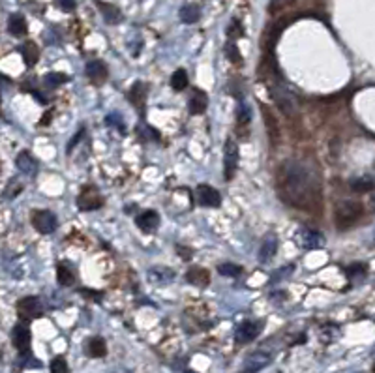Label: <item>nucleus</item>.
Returning a JSON list of instances; mask_svg holds the SVG:
<instances>
[{
  "mask_svg": "<svg viewBox=\"0 0 375 373\" xmlns=\"http://www.w3.org/2000/svg\"><path fill=\"white\" fill-rule=\"evenodd\" d=\"M374 240H375V233H374Z\"/></svg>",
  "mask_w": 375,
  "mask_h": 373,
  "instance_id": "nucleus-46",
  "label": "nucleus"
},
{
  "mask_svg": "<svg viewBox=\"0 0 375 373\" xmlns=\"http://www.w3.org/2000/svg\"><path fill=\"white\" fill-rule=\"evenodd\" d=\"M32 225L41 234H51L58 225V219L51 210H36L32 216Z\"/></svg>",
  "mask_w": 375,
  "mask_h": 373,
  "instance_id": "nucleus-5",
  "label": "nucleus"
},
{
  "mask_svg": "<svg viewBox=\"0 0 375 373\" xmlns=\"http://www.w3.org/2000/svg\"><path fill=\"white\" fill-rule=\"evenodd\" d=\"M362 218V204L359 201H340L334 208V219L340 229H351Z\"/></svg>",
  "mask_w": 375,
  "mask_h": 373,
  "instance_id": "nucleus-2",
  "label": "nucleus"
},
{
  "mask_svg": "<svg viewBox=\"0 0 375 373\" xmlns=\"http://www.w3.org/2000/svg\"><path fill=\"white\" fill-rule=\"evenodd\" d=\"M293 0H270V4H268V11L270 13H278L280 9L287 8Z\"/></svg>",
  "mask_w": 375,
  "mask_h": 373,
  "instance_id": "nucleus-37",
  "label": "nucleus"
},
{
  "mask_svg": "<svg viewBox=\"0 0 375 373\" xmlns=\"http://www.w3.org/2000/svg\"><path fill=\"white\" fill-rule=\"evenodd\" d=\"M372 206H374V208H375V195H374V197H372Z\"/></svg>",
  "mask_w": 375,
  "mask_h": 373,
  "instance_id": "nucleus-44",
  "label": "nucleus"
},
{
  "mask_svg": "<svg viewBox=\"0 0 375 373\" xmlns=\"http://www.w3.org/2000/svg\"><path fill=\"white\" fill-rule=\"evenodd\" d=\"M236 167H238V143L233 137H229L225 143V150H223V173L227 180L234 177Z\"/></svg>",
  "mask_w": 375,
  "mask_h": 373,
  "instance_id": "nucleus-4",
  "label": "nucleus"
},
{
  "mask_svg": "<svg viewBox=\"0 0 375 373\" xmlns=\"http://www.w3.org/2000/svg\"><path fill=\"white\" fill-rule=\"evenodd\" d=\"M291 270H293V266H285V268H280V270H276V272L270 276V283H278L280 280H283V278H287L291 274Z\"/></svg>",
  "mask_w": 375,
  "mask_h": 373,
  "instance_id": "nucleus-39",
  "label": "nucleus"
},
{
  "mask_svg": "<svg viewBox=\"0 0 375 373\" xmlns=\"http://www.w3.org/2000/svg\"><path fill=\"white\" fill-rule=\"evenodd\" d=\"M135 223H137V227H139L141 231L154 233L158 227H160V216H158V212H154V210H145V212H141L139 216L135 218Z\"/></svg>",
  "mask_w": 375,
  "mask_h": 373,
  "instance_id": "nucleus-13",
  "label": "nucleus"
},
{
  "mask_svg": "<svg viewBox=\"0 0 375 373\" xmlns=\"http://www.w3.org/2000/svg\"><path fill=\"white\" fill-rule=\"evenodd\" d=\"M147 278L154 285H165V283H171L175 280V272L167 266H152L147 272Z\"/></svg>",
  "mask_w": 375,
  "mask_h": 373,
  "instance_id": "nucleus-14",
  "label": "nucleus"
},
{
  "mask_svg": "<svg viewBox=\"0 0 375 373\" xmlns=\"http://www.w3.org/2000/svg\"><path fill=\"white\" fill-rule=\"evenodd\" d=\"M171 86L175 90H184L188 86V73L186 70H177L171 77Z\"/></svg>",
  "mask_w": 375,
  "mask_h": 373,
  "instance_id": "nucleus-29",
  "label": "nucleus"
},
{
  "mask_svg": "<svg viewBox=\"0 0 375 373\" xmlns=\"http://www.w3.org/2000/svg\"><path fill=\"white\" fill-rule=\"evenodd\" d=\"M17 313L23 319H34L43 313V306L38 296H24L17 304Z\"/></svg>",
  "mask_w": 375,
  "mask_h": 373,
  "instance_id": "nucleus-9",
  "label": "nucleus"
},
{
  "mask_svg": "<svg viewBox=\"0 0 375 373\" xmlns=\"http://www.w3.org/2000/svg\"><path fill=\"white\" fill-rule=\"evenodd\" d=\"M107 124L113 126V128H117L120 133L126 132V126H124V118H122V115H118V113H111L109 117H107Z\"/></svg>",
  "mask_w": 375,
  "mask_h": 373,
  "instance_id": "nucleus-35",
  "label": "nucleus"
},
{
  "mask_svg": "<svg viewBox=\"0 0 375 373\" xmlns=\"http://www.w3.org/2000/svg\"><path fill=\"white\" fill-rule=\"evenodd\" d=\"M274 103L280 107V111L289 118L298 117V100L295 98V94L289 88H285L283 85H274L270 88Z\"/></svg>",
  "mask_w": 375,
  "mask_h": 373,
  "instance_id": "nucleus-3",
  "label": "nucleus"
},
{
  "mask_svg": "<svg viewBox=\"0 0 375 373\" xmlns=\"http://www.w3.org/2000/svg\"><path fill=\"white\" fill-rule=\"evenodd\" d=\"M81 295H85V296H94L96 300H100V298H102V295H98V293H92V291H81Z\"/></svg>",
  "mask_w": 375,
  "mask_h": 373,
  "instance_id": "nucleus-43",
  "label": "nucleus"
},
{
  "mask_svg": "<svg viewBox=\"0 0 375 373\" xmlns=\"http://www.w3.org/2000/svg\"><path fill=\"white\" fill-rule=\"evenodd\" d=\"M218 272L221 274V276H227V278H238V276L242 274V266L233 264V263H223L218 266Z\"/></svg>",
  "mask_w": 375,
  "mask_h": 373,
  "instance_id": "nucleus-28",
  "label": "nucleus"
},
{
  "mask_svg": "<svg viewBox=\"0 0 375 373\" xmlns=\"http://www.w3.org/2000/svg\"><path fill=\"white\" fill-rule=\"evenodd\" d=\"M103 204V199H102V195H100V191L96 189L94 186H88L85 187L81 193H79L77 197V206L81 210H96V208H100Z\"/></svg>",
  "mask_w": 375,
  "mask_h": 373,
  "instance_id": "nucleus-10",
  "label": "nucleus"
},
{
  "mask_svg": "<svg viewBox=\"0 0 375 373\" xmlns=\"http://www.w3.org/2000/svg\"><path fill=\"white\" fill-rule=\"evenodd\" d=\"M225 55H227V58L231 60L233 64H240L242 62V55L238 53V47L234 45L233 41H229L225 45Z\"/></svg>",
  "mask_w": 375,
  "mask_h": 373,
  "instance_id": "nucleus-32",
  "label": "nucleus"
},
{
  "mask_svg": "<svg viewBox=\"0 0 375 373\" xmlns=\"http://www.w3.org/2000/svg\"><path fill=\"white\" fill-rule=\"evenodd\" d=\"M201 19V8L197 4H186L180 8V21L186 24H193Z\"/></svg>",
  "mask_w": 375,
  "mask_h": 373,
  "instance_id": "nucleus-21",
  "label": "nucleus"
},
{
  "mask_svg": "<svg viewBox=\"0 0 375 373\" xmlns=\"http://www.w3.org/2000/svg\"><path fill=\"white\" fill-rule=\"evenodd\" d=\"M349 186L353 191H359V193H366L375 189V177L374 175H362V177H355L349 180Z\"/></svg>",
  "mask_w": 375,
  "mask_h": 373,
  "instance_id": "nucleus-18",
  "label": "nucleus"
},
{
  "mask_svg": "<svg viewBox=\"0 0 375 373\" xmlns=\"http://www.w3.org/2000/svg\"><path fill=\"white\" fill-rule=\"evenodd\" d=\"M51 373H70L64 357H56L51 360Z\"/></svg>",
  "mask_w": 375,
  "mask_h": 373,
  "instance_id": "nucleus-34",
  "label": "nucleus"
},
{
  "mask_svg": "<svg viewBox=\"0 0 375 373\" xmlns=\"http://www.w3.org/2000/svg\"><path fill=\"white\" fill-rule=\"evenodd\" d=\"M137 132H139V135L143 137V139H150L149 135H152V137H154V141H158V137H160V133H158L156 130H152V128H149L147 124H139V128H137Z\"/></svg>",
  "mask_w": 375,
  "mask_h": 373,
  "instance_id": "nucleus-38",
  "label": "nucleus"
},
{
  "mask_svg": "<svg viewBox=\"0 0 375 373\" xmlns=\"http://www.w3.org/2000/svg\"><path fill=\"white\" fill-rule=\"evenodd\" d=\"M147 92H149V88H147L145 83H135V85L132 86V90H130V100L133 101V105H135L141 113H143V107H145Z\"/></svg>",
  "mask_w": 375,
  "mask_h": 373,
  "instance_id": "nucleus-20",
  "label": "nucleus"
},
{
  "mask_svg": "<svg viewBox=\"0 0 375 373\" xmlns=\"http://www.w3.org/2000/svg\"><path fill=\"white\" fill-rule=\"evenodd\" d=\"M236 120H238L240 124H248L251 120V109L246 103H240V105H238V109H236Z\"/></svg>",
  "mask_w": 375,
  "mask_h": 373,
  "instance_id": "nucleus-33",
  "label": "nucleus"
},
{
  "mask_svg": "<svg viewBox=\"0 0 375 373\" xmlns=\"http://www.w3.org/2000/svg\"><path fill=\"white\" fill-rule=\"evenodd\" d=\"M276 182L281 201L308 212L321 208L319 175L308 164H302L298 160L281 164L276 175Z\"/></svg>",
  "mask_w": 375,
  "mask_h": 373,
  "instance_id": "nucleus-1",
  "label": "nucleus"
},
{
  "mask_svg": "<svg viewBox=\"0 0 375 373\" xmlns=\"http://www.w3.org/2000/svg\"><path fill=\"white\" fill-rule=\"evenodd\" d=\"M86 355L92 358H102L105 357V353H107V347H105V342H103L102 338H92V340H88L86 342Z\"/></svg>",
  "mask_w": 375,
  "mask_h": 373,
  "instance_id": "nucleus-22",
  "label": "nucleus"
},
{
  "mask_svg": "<svg viewBox=\"0 0 375 373\" xmlns=\"http://www.w3.org/2000/svg\"><path fill=\"white\" fill-rule=\"evenodd\" d=\"M56 281L62 285V287H70L75 281V274L71 272L66 264H58L56 266Z\"/></svg>",
  "mask_w": 375,
  "mask_h": 373,
  "instance_id": "nucleus-27",
  "label": "nucleus"
},
{
  "mask_svg": "<svg viewBox=\"0 0 375 373\" xmlns=\"http://www.w3.org/2000/svg\"><path fill=\"white\" fill-rule=\"evenodd\" d=\"M30 340H32L30 328L26 327V325L19 323V325L13 327V330H11V342H13V345H15L21 355L30 353Z\"/></svg>",
  "mask_w": 375,
  "mask_h": 373,
  "instance_id": "nucleus-11",
  "label": "nucleus"
},
{
  "mask_svg": "<svg viewBox=\"0 0 375 373\" xmlns=\"http://www.w3.org/2000/svg\"><path fill=\"white\" fill-rule=\"evenodd\" d=\"M56 6L64 11H73L75 9V0H56Z\"/></svg>",
  "mask_w": 375,
  "mask_h": 373,
  "instance_id": "nucleus-40",
  "label": "nucleus"
},
{
  "mask_svg": "<svg viewBox=\"0 0 375 373\" xmlns=\"http://www.w3.org/2000/svg\"><path fill=\"white\" fill-rule=\"evenodd\" d=\"M263 113H265L266 130H268V133H270L272 141H276V139H278V126H276V120H274V117L270 115V113H266V109L263 111Z\"/></svg>",
  "mask_w": 375,
  "mask_h": 373,
  "instance_id": "nucleus-36",
  "label": "nucleus"
},
{
  "mask_svg": "<svg viewBox=\"0 0 375 373\" xmlns=\"http://www.w3.org/2000/svg\"><path fill=\"white\" fill-rule=\"evenodd\" d=\"M66 81H68V77L64 73H47L45 77H43V85L47 88H56V86L64 85Z\"/></svg>",
  "mask_w": 375,
  "mask_h": 373,
  "instance_id": "nucleus-30",
  "label": "nucleus"
},
{
  "mask_svg": "<svg viewBox=\"0 0 375 373\" xmlns=\"http://www.w3.org/2000/svg\"><path fill=\"white\" fill-rule=\"evenodd\" d=\"M85 71L92 83H103V81L107 79V68H105V64L100 62V60H90V62H86Z\"/></svg>",
  "mask_w": 375,
  "mask_h": 373,
  "instance_id": "nucleus-17",
  "label": "nucleus"
},
{
  "mask_svg": "<svg viewBox=\"0 0 375 373\" xmlns=\"http://www.w3.org/2000/svg\"><path fill=\"white\" fill-rule=\"evenodd\" d=\"M295 240H297V244L300 246V248L304 249H319L323 248V244H325V236L317 231V229H300L297 233V236H295Z\"/></svg>",
  "mask_w": 375,
  "mask_h": 373,
  "instance_id": "nucleus-6",
  "label": "nucleus"
},
{
  "mask_svg": "<svg viewBox=\"0 0 375 373\" xmlns=\"http://www.w3.org/2000/svg\"><path fill=\"white\" fill-rule=\"evenodd\" d=\"M188 107H189V113H191V115H203L204 111H206V107H208V98H206V94H204L203 90L195 88L193 94H191V98H189Z\"/></svg>",
  "mask_w": 375,
  "mask_h": 373,
  "instance_id": "nucleus-16",
  "label": "nucleus"
},
{
  "mask_svg": "<svg viewBox=\"0 0 375 373\" xmlns=\"http://www.w3.org/2000/svg\"><path fill=\"white\" fill-rule=\"evenodd\" d=\"M261 328H263L261 321H244L234 330V340H236V343L253 342L259 336V332H261Z\"/></svg>",
  "mask_w": 375,
  "mask_h": 373,
  "instance_id": "nucleus-8",
  "label": "nucleus"
},
{
  "mask_svg": "<svg viewBox=\"0 0 375 373\" xmlns=\"http://www.w3.org/2000/svg\"><path fill=\"white\" fill-rule=\"evenodd\" d=\"M270 362H272V355L266 353V351H263V349H259V351H255V353H251V355L246 357L242 373H257V372H261L263 368H266Z\"/></svg>",
  "mask_w": 375,
  "mask_h": 373,
  "instance_id": "nucleus-7",
  "label": "nucleus"
},
{
  "mask_svg": "<svg viewBox=\"0 0 375 373\" xmlns=\"http://www.w3.org/2000/svg\"><path fill=\"white\" fill-rule=\"evenodd\" d=\"M276 249H278V238L270 234L266 236L263 244H261V249H259V261L261 263H268L274 255H276Z\"/></svg>",
  "mask_w": 375,
  "mask_h": 373,
  "instance_id": "nucleus-19",
  "label": "nucleus"
},
{
  "mask_svg": "<svg viewBox=\"0 0 375 373\" xmlns=\"http://www.w3.org/2000/svg\"><path fill=\"white\" fill-rule=\"evenodd\" d=\"M83 133H85V130H81V132H79L77 135H75V137H73V139L70 141V145H68V152H71V147H75L79 141H81V137H83Z\"/></svg>",
  "mask_w": 375,
  "mask_h": 373,
  "instance_id": "nucleus-41",
  "label": "nucleus"
},
{
  "mask_svg": "<svg viewBox=\"0 0 375 373\" xmlns=\"http://www.w3.org/2000/svg\"><path fill=\"white\" fill-rule=\"evenodd\" d=\"M15 164L19 167V171L24 173V175H34L36 173V162H34V158L28 152H21L17 156Z\"/></svg>",
  "mask_w": 375,
  "mask_h": 373,
  "instance_id": "nucleus-25",
  "label": "nucleus"
},
{
  "mask_svg": "<svg viewBox=\"0 0 375 373\" xmlns=\"http://www.w3.org/2000/svg\"><path fill=\"white\" fill-rule=\"evenodd\" d=\"M8 30L11 36H24V34H26V19H24L21 13L9 15Z\"/></svg>",
  "mask_w": 375,
  "mask_h": 373,
  "instance_id": "nucleus-23",
  "label": "nucleus"
},
{
  "mask_svg": "<svg viewBox=\"0 0 375 373\" xmlns=\"http://www.w3.org/2000/svg\"><path fill=\"white\" fill-rule=\"evenodd\" d=\"M364 274H366V266L362 263L349 264V266L345 268V276H347L349 280H353V278H364Z\"/></svg>",
  "mask_w": 375,
  "mask_h": 373,
  "instance_id": "nucleus-31",
  "label": "nucleus"
},
{
  "mask_svg": "<svg viewBox=\"0 0 375 373\" xmlns=\"http://www.w3.org/2000/svg\"><path fill=\"white\" fill-rule=\"evenodd\" d=\"M177 251H180V253L184 255L182 259H186V261L191 257V249H186V248H182V246H177Z\"/></svg>",
  "mask_w": 375,
  "mask_h": 373,
  "instance_id": "nucleus-42",
  "label": "nucleus"
},
{
  "mask_svg": "<svg viewBox=\"0 0 375 373\" xmlns=\"http://www.w3.org/2000/svg\"><path fill=\"white\" fill-rule=\"evenodd\" d=\"M98 8L102 9L103 19H105L109 24H115V23H118V21L122 19L120 9H118L117 6H113V4H107V2H98Z\"/></svg>",
  "mask_w": 375,
  "mask_h": 373,
  "instance_id": "nucleus-24",
  "label": "nucleus"
},
{
  "mask_svg": "<svg viewBox=\"0 0 375 373\" xmlns=\"http://www.w3.org/2000/svg\"><path fill=\"white\" fill-rule=\"evenodd\" d=\"M197 202L201 206H219L221 204V195L218 193V189H214L208 184H201L195 189Z\"/></svg>",
  "mask_w": 375,
  "mask_h": 373,
  "instance_id": "nucleus-12",
  "label": "nucleus"
},
{
  "mask_svg": "<svg viewBox=\"0 0 375 373\" xmlns=\"http://www.w3.org/2000/svg\"><path fill=\"white\" fill-rule=\"evenodd\" d=\"M21 53H23V58H24V64H26V66H34V64L38 62L39 51H38V47H36L34 41H26V43L21 47Z\"/></svg>",
  "mask_w": 375,
  "mask_h": 373,
  "instance_id": "nucleus-26",
  "label": "nucleus"
},
{
  "mask_svg": "<svg viewBox=\"0 0 375 373\" xmlns=\"http://www.w3.org/2000/svg\"><path fill=\"white\" fill-rule=\"evenodd\" d=\"M186 280H188V283L203 289L210 283V274H208V270L203 268V266H191L186 272Z\"/></svg>",
  "mask_w": 375,
  "mask_h": 373,
  "instance_id": "nucleus-15",
  "label": "nucleus"
},
{
  "mask_svg": "<svg viewBox=\"0 0 375 373\" xmlns=\"http://www.w3.org/2000/svg\"><path fill=\"white\" fill-rule=\"evenodd\" d=\"M374 372H375V364H374Z\"/></svg>",
  "mask_w": 375,
  "mask_h": 373,
  "instance_id": "nucleus-45",
  "label": "nucleus"
}]
</instances>
